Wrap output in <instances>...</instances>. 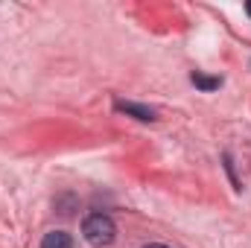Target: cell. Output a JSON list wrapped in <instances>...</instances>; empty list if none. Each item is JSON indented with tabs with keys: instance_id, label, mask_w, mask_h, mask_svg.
Masks as SVG:
<instances>
[{
	"instance_id": "obj_1",
	"label": "cell",
	"mask_w": 251,
	"mask_h": 248,
	"mask_svg": "<svg viewBox=\"0 0 251 248\" xmlns=\"http://www.w3.org/2000/svg\"><path fill=\"white\" fill-rule=\"evenodd\" d=\"M82 237H85L88 246L105 248V246L114 243L117 225H114V219H111L108 213H91V216H85V222H82Z\"/></svg>"
},
{
	"instance_id": "obj_2",
	"label": "cell",
	"mask_w": 251,
	"mask_h": 248,
	"mask_svg": "<svg viewBox=\"0 0 251 248\" xmlns=\"http://www.w3.org/2000/svg\"><path fill=\"white\" fill-rule=\"evenodd\" d=\"M114 108H117L120 114H128V117L140 120V123H152V120H158L155 108H149V105H140V102H123V99H117V102H114Z\"/></svg>"
},
{
	"instance_id": "obj_3",
	"label": "cell",
	"mask_w": 251,
	"mask_h": 248,
	"mask_svg": "<svg viewBox=\"0 0 251 248\" xmlns=\"http://www.w3.org/2000/svg\"><path fill=\"white\" fill-rule=\"evenodd\" d=\"M41 248H73V237L67 231H50V234H44Z\"/></svg>"
},
{
	"instance_id": "obj_4",
	"label": "cell",
	"mask_w": 251,
	"mask_h": 248,
	"mask_svg": "<svg viewBox=\"0 0 251 248\" xmlns=\"http://www.w3.org/2000/svg\"><path fill=\"white\" fill-rule=\"evenodd\" d=\"M190 82L196 85V88H201V91H216L219 85H222V79H216V76H204V73H190Z\"/></svg>"
},
{
	"instance_id": "obj_5",
	"label": "cell",
	"mask_w": 251,
	"mask_h": 248,
	"mask_svg": "<svg viewBox=\"0 0 251 248\" xmlns=\"http://www.w3.org/2000/svg\"><path fill=\"white\" fill-rule=\"evenodd\" d=\"M143 248H170V246H164V243H149V246H143Z\"/></svg>"
},
{
	"instance_id": "obj_6",
	"label": "cell",
	"mask_w": 251,
	"mask_h": 248,
	"mask_svg": "<svg viewBox=\"0 0 251 248\" xmlns=\"http://www.w3.org/2000/svg\"><path fill=\"white\" fill-rule=\"evenodd\" d=\"M246 12H249V15H251V0H249V3H246Z\"/></svg>"
}]
</instances>
